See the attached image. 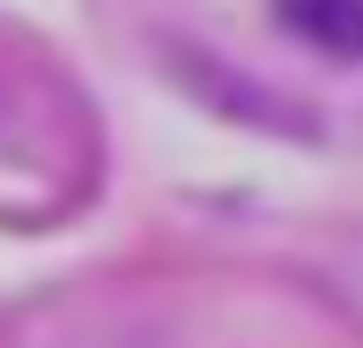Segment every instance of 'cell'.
I'll use <instances>...</instances> for the list:
<instances>
[{"label": "cell", "mask_w": 363, "mask_h": 348, "mask_svg": "<svg viewBox=\"0 0 363 348\" xmlns=\"http://www.w3.org/2000/svg\"><path fill=\"white\" fill-rule=\"evenodd\" d=\"M282 23L334 60H363V8H349V0H296V8H282Z\"/></svg>", "instance_id": "6da1fadb"}]
</instances>
